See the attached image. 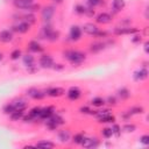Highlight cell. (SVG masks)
<instances>
[{
  "mask_svg": "<svg viewBox=\"0 0 149 149\" xmlns=\"http://www.w3.org/2000/svg\"><path fill=\"white\" fill-rule=\"evenodd\" d=\"M63 57L70 62L72 65H80L85 62L86 59V54L80 51V50H76V49H68L63 51Z\"/></svg>",
  "mask_w": 149,
  "mask_h": 149,
  "instance_id": "6da1fadb",
  "label": "cell"
},
{
  "mask_svg": "<svg viewBox=\"0 0 149 149\" xmlns=\"http://www.w3.org/2000/svg\"><path fill=\"white\" fill-rule=\"evenodd\" d=\"M44 121H45V126H47V128L49 130H57V128L59 126L64 125V122H65L64 118L58 113H54L50 118H48Z\"/></svg>",
  "mask_w": 149,
  "mask_h": 149,
  "instance_id": "7a4b0ae2",
  "label": "cell"
},
{
  "mask_svg": "<svg viewBox=\"0 0 149 149\" xmlns=\"http://www.w3.org/2000/svg\"><path fill=\"white\" fill-rule=\"evenodd\" d=\"M55 6L54 5H47L44 7H41V19L44 23H50L54 15H55Z\"/></svg>",
  "mask_w": 149,
  "mask_h": 149,
  "instance_id": "3957f363",
  "label": "cell"
},
{
  "mask_svg": "<svg viewBox=\"0 0 149 149\" xmlns=\"http://www.w3.org/2000/svg\"><path fill=\"white\" fill-rule=\"evenodd\" d=\"M136 33H139V29L135 28V27H130V26H127V27L119 26V27H115L113 29V34L116 35V36H120V35H134Z\"/></svg>",
  "mask_w": 149,
  "mask_h": 149,
  "instance_id": "277c9868",
  "label": "cell"
},
{
  "mask_svg": "<svg viewBox=\"0 0 149 149\" xmlns=\"http://www.w3.org/2000/svg\"><path fill=\"white\" fill-rule=\"evenodd\" d=\"M30 29V24L27 23L26 21H17L16 23H14L10 28V30L13 33H19V34H26L27 31H29Z\"/></svg>",
  "mask_w": 149,
  "mask_h": 149,
  "instance_id": "5b68a950",
  "label": "cell"
},
{
  "mask_svg": "<svg viewBox=\"0 0 149 149\" xmlns=\"http://www.w3.org/2000/svg\"><path fill=\"white\" fill-rule=\"evenodd\" d=\"M81 35H83V30H81V27L77 26V24H72L70 27V31H69V40L72 41V42H77L81 38Z\"/></svg>",
  "mask_w": 149,
  "mask_h": 149,
  "instance_id": "8992f818",
  "label": "cell"
},
{
  "mask_svg": "<svg viewBox=\"0 0 149 149\" xmlns=\"http://www.w3.org/2000/svg\"><path fill=\"white\" fill-rule=\"evenodd\" d=\"M54 58L51 57V55L49 54H43L40 59H38V64L41 68L43 69H52V65H54Z\"/></svg>",
  "mask_w": 149,
  "mask_h": 149,
  "instance_id": "52a82bcc",
  "label": "cell"
},
{
  "mask_svg": "<svg viewBox=\"0 0 149 149\" xmlns=\"http://www.w3.org/2000/svg\"><path fill=\"white\" fill-rule=\"evenodd\" d=\"M81 147L84 148H90V149H94V148H98L100 146V141L98 140V137H86L84 136L81 143H80Z\"/></svg>",
  "mask_w": 149,
  "mask_h": 149,
  "instance_id": "ba28073f",
  "label": "cell"
},
{
  "mask_svg": "<svg viewBox=\"0 0 149 149\" xmlns=\"http://www.w3.org/2000/svg\"><path fill=\"white\" fill-rule=\"evenodd\" d=\"M26 94H27L29 98L34 99V100H42V99L45 97V92L42 91V90H38V88H36V87H30V88H28V90L26 91Z\"/></svg>",
  "mask_w": 149,
  "mask_h": 149,
  "instance_id": "9c48e42d",
  "label": "cell"
},
{
  "mask_svg": "<svg viewBox=\"0 0 149 149\" xmlns=\"http://www.w3.org/2000/svg\"><path fill=\"white\" fill-rule=\"evenodd\" d=\"M45 95L51 97V98H58L61 95H63L65 93V90L63 87H58V86H52V87H48L45 91Z\"/></svg>",
  "mask_w": 149,
  "mask_h": 149,
  "instance_id": "30bf717a",
  "label": "cell"
},
{
  "mask_svg": "<svg viewBox=\"0 0 149 149\" xmlns=\"http://www.w3.org/2000/svg\"><path fill=\"white\" fill-rule=\"evenodd\" d=\"M66 97L69 100L76 101L81 97V90L78 86H71L66 92Z\"/></svg>",
  "mask_w": 149,
  "mask_h": 149,
  "instance_id": "8fae6325",
  "label": "cell"
},
{
  "mask_svg": "<svg viewBox=\"0 0 149 149\" xmlns=\"http://www.w3.org/2000/svg\"><path fill=\"white\" fill-rule=\"evenodd\" d=\"M112 20H113V15L107 12H101L95 16V22L99 24H107L112 22Z\"/></svg>",
  "mask_w": 149,
  "mask_h": 149,
  "instance_id": "7c38bea8",
  "label": "cell"
},
{
  "mask_svg": "<svg viewBox=\"0 0 149 149\" xmlns=\"http://www.w3.org/2000/svg\"><path fill=\"white\" fill-rule=\"evenodd\" d=\"M99 29H100V28H99L95 23H93V22L84 23L83 27H81V30H83L84 33H86L87 35H91V36H94Z\"/></svg>",
  "mask_w": 149,
  "mask_h": 149,
  "instance_id": "4fadbf2b",
  "label": "cell"
},
{
  "mask_svg": "<svg viewBox=\"0 0 149 149\" xmlns=\"http://www.w3.org/2000/svg\"><path fill=\"white\" fill-rule=\"evenodd\" d=\"M147 78H148V69L146 66L140 68L139 70H136L133 73V79L135 81H142V80H144Z\"/></svg>",
  "mask_w": 149,
  "mask_h": 149,
  "instance_id": "5bb4252c",
  "label": "cell"
},
{
  "mask_svg": "<svg viewBox=\"0 0 149 149\" xmlns=\"http://www.w3.org/2000/svg\"><path fill=\"white\" fill-rule=\"evenodd\" d=\"M33 3L34 0H13V6L16 9H21V10H27Z\"/></svg>",
  "mask_w": 149,
  "mask_h": 149,
  "instance_id": "9a60e30c",
  "label": "cell"
},
{
  "mask_svg": "<svg viewBox=\"0 0 149 149\" xmlns=\"http://www.w3.org/2000/svg\"><path fill=\"white\" fill-rule=\"evenodd\" d=\"M107 47L106 42H102V41H97V42H93L90 44L88 47V50L91 54H98L100 51H102L105 48Z\"/></svg>",
  "mask_w": 149,
  "mask_h": 149,
  "instance_id": "2e32d148",
  "label": "cell"
},
{
  "mask_svg": "<svg viewBox=\"0 0 149 149\" xmlns=\"http://www.w3.org/2000/svg\"><path fill=\"white\" fill-rule=\"evenodd\" d=\"M13 104V106L15 107V109H20V111H24L27 107H28V101L22 98V97H17L15 99H13L10 101Z\"/></svg>",
  "mask_w": 149,
  "mask_h": 149,
  "instance_id": "e0dca14e",
  "label": "cell"
},
{
  "mask_svg": "<svg viewBox=\"0 0 149 149\" xmlns=\"http://www.w3.org/2000/svg\"><path fill=\"white\" fill-rule=\"evenodd\" d=\"M55 107L54 106H45L41 108V114H40V120H47L55 113Z\"/></svg>",
  "mask_w": 149,
  "mask_h": 149,
  "instance_id": "ac0fdd59",
  "label": "cell"
},
{
  "mask_svg": "<svg viewBox=\"0 0 149 149\" xmlns=\"http://www.w3.org/2000/svg\"><path fill=\"white\" fill-rule=\"evenodd\" d=\"M112 12L113 14H118L119 12H121L125 7H126V1L125 0H112ZM112 14V15H113Z\"/></svg>",
  "mask_w": 149,
  "mask_h": 149,
  "instance_id": "d6986e66",
  "label": "cell"
},
{
  "mask_svg": "<svg viewBox=\"0 0 149 149\" xmlns=\"http://www.w3.org/2000/svg\"><path fill=\"white\" fill-rule=\"evenodd\" d=\"M52 31H54L52 26H51L50 23H44V24H43V27L41 28L40 37H41V38H44V40H48Z\"/></svg>",
  "mask_w": 149,
  "mask_h": 149,
  "instance_id": "ffe728a7",
  "label": "cell"
},
{
  "mask_svg": "<svg viewBox=\"0 0 149 149\" xmlns=\"http://www.w3.org/2000/svg\"><path fill=\"white\" fill-rule=\"evenodd\" d=\"M13 31L10 29H3L0 31V42L2 43H8L10 41H13Z\"/></svg>",
  "mask_w": 149,
  "mask_h": 149,
  "instance_id": "44dd1931",
  "label": "cell"
},
{
  "mask_svg": "<svg viewBox=\"0 0 149 149\" xmlns=\"http://www.w3.org/2000/svg\"><path fill=\"white\" fill-rule=\"evenodd\" d=\"M57 137L62 143H66L71 140V133L69 129H61L57 133Z\"/></svg>",
  "mask_w": 149,
  "mask_h": 149,
  "instance_id": "7402d4cb",
  "label": "cell"
},
{
  "mask_svg": "<svg viewBox=\"0 0 149 149\" xmlns=\"http://www.w3.org/2000/svg\"><path fill=\"white\" fill-rule=\"evenodd\" d=\"M17 17H20L19 19V21H26L27 23H29L30 26L31 24H34L35 22H36V16H35V13H30V12H27L26 14H23V15H19Z\"/></svg>",
  "mask_w": 149,
  "mask_h": 149,
  "instance_id": "603a6c76",
  "label": "cell"
},
{
  "mask_svg": "<svg viewBox=\"0 0 149 149\" xmlns=\"http://www.w3.org/2000/svg\"><path fill=\"white\" fill-rule=\"evenodd\" d=\"M28 49H29V51H31V52H37V54H40V52L43 51V47H42L41 43H40L38 41H36V40H33V41H30V42L28 43Z\"/></svg>",
  "mask_w": 149,
  "mask_h": 149,
  "instance_id": "cb8c5ba5",
  "label": "cell"
},
{
  "mask_svg": "<svg viewBox=\"0 0 149 149\" xmlns=\"http://www.w3.org/2000/svg\"><path fill=\"white\" fill-rule=\"evenodd\" d=\"M130 97V91L127 88V87H120L118 91H116V98L121 99V100H127L128 98Z\"/></svg>",
  "mask_w": 149,
  "mask_h": 149,
  "instance_id": "d4e9b609",
  "label": "cell"
},
{
  "mask_svg": "<svg viewBox=\"0 0 149 149\" xmlns=\"http://www.w3.org/2000/svg\"><path fill=\"white\" fill-rule=\"evenodd\" d=\"M22 62H23V65H24L26 68L33 66V65H35V57H34L31 54L22 55Z\"/></svg>",
  "mask_w": 149,
  "mask_h": 149,
  "instance_id": "484cf974",
  "label": "cell"
},
{
  "mask_svg": "<svg viewBox=\"0 0 149 149\" xmlns=\"http://www.w3.org/2000/svg\"><path fill=\"white\" fill-rule=\"evenodd\" d=\"M97 119H98V122H100V123H113V122H115V116L112 113L101 115Z\"/></svg>",
  "mask_w": 149,
  "mask_h": 149,
  "instance_id": "4316f807",
  "label": "cell"
},
{
  "mask_svg": "<svg viewBox=\"0 0 149 149\" xmlns=\"http://www.w3.org/2000/svg\"><path fill=\"white\" fill-rule=\"evenodd\" d=\"M35 147H40V148H45V149H51V148H55L56 147V143L52 142V141H49V140H41L38 141Z\"/></svg>",
  "mask_w": 149,
  "mask_h": 149,
  "instance_id": "83f0119b",
  "label": "cell"
},
{
  "mask_svg": "<svg viewBox=\"0 0 149 149\" xmlns=\"http://www.w3.org/2000/svg\"><path fill=\"white\" fill-rule=\"evenodd\" d=\"M24 115V111H20V109H15L14 112H12L9 114V119L12 121H19L22 120V116Z\"/></svg>",
  "mask_w": 149,
  "mask_h": 149,
  "instance_id": "f1b7e54d",
  "label": "cell"
},
{
  "mask_svg": "<svg viewBox=\"0 0 149 149\" xmlns=\"http://www.w3.org/2000/svg\"><path fill=\"white\" fill-rule=\"evenodd\" d=\"M41 108L42 107H40V106H35V107H33L29 112H28V114L34 119V121H36V120H40V114H41Z\"/></svg>",
  "mask_w": 149,
  "mask_h": 149,
  "instance_id": "f546056e",
  "label": "cell"
},
{
  "mask_svg": "<svg viewBox=\"0 0 149 149\" xmlns=\"http://www.w3.org/2000/svg\"><path fill=\"white\" fill-rule=\"evenodd\" d=\"M135 130H136V125L133 122H126L121 127V132H125V133H133Z\"/></svg>",
  "mask_w": 149,
  "mask_h": 149,
  "instance_id": "4dcf8cb0",
  "label": "cell"
},
{
  "mask_svg": "<svg viewBox=\"0 0 149 149\" xmlns=\"http://www.w3.org/2000/svg\"><path fill=\"white\" fill-rule=\"evenodd\" d=\"M105 104H106L105 102V98H102V97H94L91 100V105H93L94 107H98V108L102 107Z\"/></svg>",
  "mask_w": 149,
  "mask_h": 149,
  "instance_id": "1f68e13d",
  "label": "cell"
},
{
  "mask_svg": "<svg viewBox=\"0 0 149 149\" xmlns=\"http://www.w3.org/2000/svg\"><path fill=\"white\" fill-rule=\"evenodd\" d=\"M73 9H74V13L76 14H78V15H85L86 9H87V6H85L83 3H77L73 7Z\"/></svg>",
  "mask_w": 149,
  "mask_h": 149,
  "instance_id": "d6a6232c",
  "label": "cell"
},
{
  "mask_svg": "<svg viewBox=\"0 0 149 149\" xmlns=\"http://www.w3.org/2000/svg\"><path fill=\"white\" fill-rule=\"evenodd\" d=\"M128 112L130 113V115H136V114H142L144 112V108L142 106H133L128 109Z\"/></svg>",
  "mask_w": 149,
  "mask_h": 149,
  "instance_id": "836d02e7",
  "label": "cell"
},
{
  "mask_svg": "<svg viewBox=\"0 0 149 149\" xmlns=\"http://www.w3.org/2000/svg\"><path fill=\"white\" fill-rule=\"evenodd\" d=\"M111 128H112V132H113V136H116V137H120L121 136V126L120 125L113 122L112 126H111Z\"/></svg>",
  "mask_w": 149,
  "mask_h": 149,
  "instance_id": "e575fe53",
  "label": "cell"
},
{
  "mask_svg": "<svg viewBox=\"0 0 149 149\" xmlns=\"http://www.w3.org/2000/svg\"><path fill=\"white\" fill-rule=\"evenodd\" d=\"M15 111V107L13 106V104L12 102H7V104H5L3 105V107H2V112L5 113V114H7V115H9L12 112H14Z\"/></svg>",
  "mask_w": 149,
  "mask_h": 149,
  "instance_id": "d590c367",
  "label": "cell"
},
{
  "mask_svg": "<svg viewBox=\"0 0 149 149\" xmlns=\"http://www.w3.org/2000/svg\"><path fill=\"white\" fill-rule=\"evenodd\" d=\"M101 136L104 139H111L113 136V132H112V128L111 127H105L101 129Z\"/></svg>",
  "mask_w": 149,
  "mask_h": 149,
  "instance_id": "8d00e7d4",
  "label": "cell"
},
{
  "mask_svg": "<svg viewBox=\"0 0 149 149\" xmlns=\"http://www.w3.org/2000/svg\"><path fill=\"white\" fill-rule=\"evenodd\" d=\"M84 136H85V135H84L83 133H76V134L72 136V143H73V144H79V146H80V143H81Z\"/></svg>",
  "mask_w": 149,
  "mask_h": 149,
  "instance_id": "74e56055",
  "label": "cell"
},
{
  "mask_svg": "<svg viewBox=\"0 0 149 149\" xmlns=\"http://www.w3.org/2000/svg\"><path fill=\"white\" fill-rule=\"evenodd\" d=\"M21 56H22V51H21L20 49H14V50L10 52V55H9V57H10L12 61H17Z\"/></svg>",
  "mask_w": 149,
  "mask_h": 149,
  "instance_id": "f35d334b",
  "label": "cell"
},
{
  "mask_svg": "<svg viewBox=\"0 0 149 149\" xmlns=\"http://www.w3.org/2000/svg\"><path fill=\"white\" fill-rule=\"evenodd\" d=\"M102 3H104L102 0H86V6L92 8H95L97 6H101Z\"/></svg>",
  "mask_w": 149,
  "mask_h": 149,
  "instance_id": "ab89813d",
  "label": "cell"
},
{
  "mask_svg": "<svg viewBox=\"0 0 149 149\" xmlns=\"http://www.w3.org/2000/svg\"><path fill=\"white\" fill-rule=\"evenodd\" d=\"M105 102L108 104L109 106H115L118 104V98H116V95H108L105 99Z\"/></svg>",
  "mask_w": 149,
  "mask_h": 149,
  "instance_id": "60d3db41",
  "label": "cell"
},
{
  "mask_svg": "<svg viewBox=\"0 0 149 149\" xmlns=\"http://www.w3.org/2000/svg\"><path fill=\"white\" fill-rule=\"evenodd\" d=\"M58 38H59V31H58V30H54V31L51 33V35L49 36L48 41H50V42H55V41H57Z\"/></svg>",
  "mask_w": 149,
  "mask_h": 149,
  "instance_id": "b9f144b4",
  "label": "cell"
},
{
  "mask_svg": "<svg viewBox=\"0 0 149 149\" xmlns=\"http://www.w3.org/2000/svg\"><path fill=\"white\" fill-rule=\"evenodd\" d=\"M94 37H98V38H106V37H108V33H107L106 30L99 29V30L97 31V34L94 35Z\"/></svg>",
  "mask_w": 149,
  "mask_h": 149,
  "instance_id": "7bdbcfd3",
  "label": "cell"
},
{
  "mask_svg": "<svg viewBox=\"0 0 149 149\" xmlns=\"http://www.w3.org/2000/svg\"><path fill=\"white\" fill-rule=\"evenodd\" d=\"M120 116H121V119H122L123 121H129V120H130V118H132V115H130V113H129L128 111L122 112V113L120 114Z\"/></svg>",
  "mask_w": 149,
  "mask_h": 149,
  "instance_id": "ee69618b",
  "label": "cell"
},
{
  "mask_svg": "<svg viewBox=\"0 0 149 149\" xmlns=\"http://www.w3.org/2000/svg\"><path fill=\"white\" fill-rule=\"evenodd\" d=\"M140 143H142L143 146H148L149 144V135H147V134L142 135L140 137Z\"/></svg>",
  "mask_w": 149,
  "mask_h": 149,
  "instance_id": "f6af8a7d",
  "label": "cell"
},
{
  "mask_svg": "<svg viewBox=\"0 0 149 149\" xmlns=\"http://www.w3.org/2000/svg\"><path fill=\"white\" fill-rule=\"evenodd\" d=\"M85 15L88 16V17H93V16L95 15V10H94V8H92V7H87Z\"/></svg>",
  "mask_w": 149,
  "mask_h": 149,
  "instance_id": "bcb514c9",
  "label": "cell"
},
{
  "mask_svg": "<svg viewBox=\"0 0 149 149\" xmlns=\"http://www.w3.org/2000/svg\"><path fill=\"white\" fill-rule=\"evenodd\" d=\"M122 27H127V26H130V23H132V20L129 19V17H125L123 20H120V22H119Z\"/></svg>",
  "mask_w": 149,
  "mask_h": 149,
  "instance_id": "7dc6e473",
  "label": "cell"
},
{
  "mask_svg": "<svg viewBox=\"0 0 149 149\" xmlns=\"http://www.w3.org/2000/svg\"><path fill=\"white\" fill-rule=\"evenodd\" d=\"M141 41H142V35H139L137 33L134 34V36L132 37V42L133 43H140Z\"/></svg>",
  "mask_w": 149,
  "mask_h": 149,
  "instance_id": "c3c4849f",
  "label": "cell"
},
{
  "mask_svg": "<svg viewBox=\"0 0 149 149\" xmlns=\"http://www.w3.org/2000/svg\"><path fill=\"white\" fill-rule=\"evenodd\" d=\"M91 111H92V109H91L88 106H81V107L79 108V112H80L81 114H90Z\"/></svg>",
  "mask_w": 149,
  "mask_h": 149,
  "instance_id": "681fc988",
  "label": "cell"
},
{
  "mask_svg": "<svg viewBox=\"0 0 149 149\" xmlns=\"http://www.w3.org/2000/svg\"><path fill=\"white\" fill-rule=\"evenodd\" d=\"M27 71L29 72V73H36L37 71H38V68H37V65L35 64V65H33V66H29V68H27Z\"/></svg>",
  "mask_w": 149,
  "mask_h": 149,
  "instance_id": "f907efd6",
  "label": "cell"
},
{
  "mask_svg": "<svg viewBox=\"0 0 149 149\" xmlns=\"http://www.w3.org/2000/svg\"><path fill=\"white\" fill-rule=\"evenodd\" d=\"M52 69L54 70H56V71H62L63 69H64V65L63 64H61V63H54V65H52Z\"/></svg>",
  "mask_w": 149,
  "mask_h": 149,
  "instance_id": "816d5d0a",
  "label": "cell"
},
{
  "mask_svg": "<svg viewBox=\"0 0 149 149\" xmlns=\"http://www.w3.org/2000/svg\"><path fill=\"white\" fill-rule=\"evenodd\" d=\"M22 120H23V122H33V121H34V119H33L29 114H24V115L22 116Z\"/></svg>",
  "mask_w": 149,
  "mask_h": 149,
  "instance_id": "f5cc1de1",
  "label": "cell"
},
{
  "mask_svg": "<svg viewBox=\"0 0 149 149\" xmlns=\"http://www.w3.org/2000/svg\"><path fill=\"white\" fill-rule=\"evenodd\" d=\"M148 45H149V43H148V42H146V43H144V51H146V54H148V52H149V50H148Z\"/></svg>",
  "mask_w": 149,
  "mask_h": 149,
  "instance_id": "db71d44e",
  "label": "cell"
},
{
  "mask_svg": "<svg viewBox=\"0 0 149 149\" xmlns=\"http://www.w3.org/2000/svg\"><path fill=\"white\" fill-rule=\"evenodd\" d=\"M52 1H54L56 5H58V3H62V2H63V0H52Z\"/></svg>",
  "mask_w": 149,
  "mask_h": 149,
  "instance_id": "11a10c76",
  "label": "cell"
},
{
  "mask_svg": "<svg viewBox=\"0 0 149 149\" xmlns=\"http://www.w3.org/2000/svg\"><path fill=\"white\" fill-rule=\"evenodd\" d=\"M2 59H3V54H2V52H0V62H1Z\"/></svg>",
  "mask_w": 149,
  "mask_h": 149,
  "instance_id": "9f6ffc18",
  "label": "cell"
}]
</instances>
